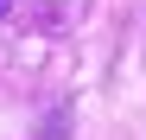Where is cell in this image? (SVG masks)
<instances>
[{"label": "cell", "mask_w": 146, "mask_h": 140, "mask_svg": "<svg viewBox=\"0 0 146 140\" xmlns=\"http://www.w3.org/2000/svg\"><path fill=\"white\" fill-rule=\"evenodd\" d=\"M0 13H7V0H0Z\"/></svg>", "instance_id": "6da1fadb"}]
</instances>
